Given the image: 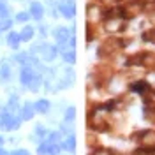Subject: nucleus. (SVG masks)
Instances as JSON below:
<instances>
[{
  "label": "nucleus",
  "instance_id": "nucleus-1",
  "mask_svg": "<svg viewBox=\"0 0 155 155\" xmlns=\"http://www.w3.org/2000/svg\"><path fill=\"white\" fill-rule=\"evenodd\" d=\"M34 51L41 53L42 60H46V62H53V60L57 58V55H58V48L51 46V44H41V46H37V48H34Z\"/></svg>",
  "mask_w": 155,
  "mask_h": 155
},
{
  "label": "nucleus",
  "instance_id": "nucleus-2",
  "mask_svg": "<svg viewBox=\"0 0 155 155\" xmlns=\"http://www.w3.org/2000/svg\"><path fill=\"white\" fill-rule=\"evenodd\" d=\"M60 150H62V146L58 143H51L48 139H42V143L37 148V153L39 155H58Z\"/></svg>",
  "mask_w": 155,
  "mask_h": 155
},
{
  "label": "nucleus",
  "instance_id": "nucleus-3",
  "mask_svg": "<svg viewBox=\"0 0 155 155\" xmlns=\"http://www.w3.org/2000/svg\"><path fill=\"white\" fill-rule=\"evenodd\" d=\"M58 11H60V14H62L64 18L71 19L74 16V12H76V7H74L72 0H60V2H58Z\"/></svg>",
  "mask_w": 155,
  "mask_h": 155
},
{
  "label": "nucleus",
  "instance_id": "nucleus-4",
  "mask_svg": "<svg viewBox=\"0 0 155 155\" xmlns=\"http://www.w3.org/2000/svg\"><path fill=\"white\" fill-rule=\"evenodd\" d=\"M35 69L32 67V65H23V69H21V72H19V81L23 83V85H28L30 81L35 78Z\"/></svg>",
  "mask_w": 155,
  "mask_h": 155
},
{
  "label": "nucleus",
  "instance_id": "nucleus-5",
  "mask_svg": "<svg viewBox=\"0 0 155 155\" xmlns=\"http://www.w3.org/2000/svg\"><path fill=\"white\" fill-rule=\"evenodd\" d=\"M53 35H55V39H57L58 46H64V44H67L69 37H71V30L65 28V27H58V28L53 32Z\"/></svg>",
  "mask_w": 155,
  "mask_h": 155
},
{
  "label": "nucleus",
  "instance_id": "nucleus-6",
  "mask_svg": "<svg viewBox=\"0 0 155 155\" xmlns=\"http://www.w3.org/2000/svg\"><path fill=\"white\" fill-rule=\"evenodd\" d=\"M30 16L34 19H42V16H44V5L41 4V2H37V0H34V2H30Z\"/></svg>",
  "mask_w": 155,
  "mask_h": 155
},
{
  "label": "nucleus",
  "instance_id": "nucleus-7",
  "mask_svg": "<svg viewBox=\"0 0 155 155\" xmlns=\"http://www.w3.org/2000/svg\"><path fill=\"white\" fill-rule=\"evenodd\" d=\"M12 120H14V115L11 113L9 109L2 111V113H0V129H4V130H11Z\"/></svg>",
  "mask_w": 155,
  "mask_h": 155
},
{
  "label": "nucleus",
  "instance_id": "nucleus-8",
  "mask_svg": "<svg viewBox=\"0 0 155 155\" xmlns=\"http://www.w3.org/2000/svg\"><path fill=\"white\" fill-rule=\"evenodd\" d=\"M34 113H35V109H34V104L27 102L25 106L21 107V111H19V116H21V120H23V122H27V120H32V118H34Z\"/></svg>",
  "mask_w": 155,
  "mask_h": 155
},
{
  "label": "nucleus",
  "instance_id": "nucleus-9",
  "mask_svg": "<svg viewBox=\"0 0 155 155\" xmlns=\"http://www.w3.org/2000/svg\"><path fill=\"white\" fill-rule=\"evenodd\" d=\"M49 107H51V104H49L48 99H39V101L34 102V109L39 111V113H42V115H46V113H48Z\"/></svg>",
  "mask_w": 155,
  "mask_h": 155
},
{
  "label": "nucleus",
  "instance_id": "nucleus-10",
  "mask_svg": "<svg viewBox=\"0 0 155 155\" xmlns=\"http://www.w3.org/2000/svg\"><path fill=\"white\" fill-rule=\"evenodd\" d=\"M19 42H21V37H19L18 32H9V35H7V44H9V48L18 49Z\"/></svg>",
  "mask_w": 155,
  "mask_h": 155
},
{
  "label": "nucleus",
  "instance_id": "nucleus-11",
  "mask_svg": "<svg viewBox=\"0 0 155 155\" xmlns=\"http://www.w3.org/2000/svg\"><path fill=\"white\" fill-rule=\"evenodd\" d=\"M60 146H62V150H67V152H74L76 150V137L72 134L67 136V139L64 141V143H60Z\"/></svg>",
  "mask_w": 155,
  "mask_h": 155
},
{
  "label": "nucleus",
  "instance_id": "nucleus-12",
  "mask_svg": "<svg viewBox=\"0 0 155 155\" xmlns=\"http://www.w3.org/2000/svg\"><path fill=\"white\" fill-rule=\"evenodd\" d=\"M34 35H35V30L32 28V27H23V28L19 30V37H21V41H25V42L32 41Z\"/></svg>",
  "mask_w": 155,
  "mask_h": 155
},
{
  "label": "nucleus",
  "instance_id": "nucleus-13",
  "mask_svg": "<svg viewBox=\"0 0 155 155\" xmlns=\"http://www.w3.org/2000/svg\"><path fill=\"white\" fill-rule=\"evenodd\" d=\"M130 90H134V92H139V94H146V92L150 90V85H148L146 81H137V83H134V85L130 87Z\"/></svg>",
  "mask_w": 155,
  "mask_h": 155
},
{
  "label": "nucleus",
  "instance_id": "nucleus-14",
  "mask_svg": "<svg viewBox=\"0 0 155 155\" xmlns=\"http://www.w3.org/2000/svg\"><path fill=\"white\" fill-rule=\"evenodd\" d=\"M41 85H42V78L39 76V74H35V78H34V79L30 81V83L27 85V87H28L30 90H32V92H39V88H41Z\"/></svg>",
  "mask_w": 155,
  "mask_h": 155
},
{
  "label": "nucleus",
  "instance_id": "nucleus-15",
  "mask_svg": "<svg viewBox=\"0 0 155 155\" xmlns=\"http://www.w3.org/2000/svg\"><path fill=\"white\" fill-rule=\"evenodd\" d=\"M62 58H64L67 64H74V62H76V51H74V49H67V51L62 53Z\"/></svg>",
  "mask_w": 155,
  "mask_h": 155
},
{
  "label": "nucleus",
  "instance_id": "nucleus-16",
  "mask_svg": "<svg viewBox=\"0 0 155 155\" xmlns=\"http://www.w3.org/2000/svg\"><path fill=\"white\" fill-rule=\"evenodd\" d=\"M0 78H2L4 81H9L11 79V67L7 64H2V65H0Z\"/></svg>",
  "mask_w": 155,
  "mask_h": 155
},
{
  "label": "nucleus",
  "instance_id": "nucleus-17",
  "mask_svg": "<svg viewBox=\"0 0 155 155\" xmlns=\"http://www.w3.org/2000/svg\"><path fill=\"white\" fill-rule=\"evenodd\" d=\"M74 118H76V109H74L72 106L67 107L65 116H64V122H65V124H72V122H74Z\"/></svg>",
  "mask_w": 155,
  "mask_h": 155
},
{
  "label": "nucleus",
  "instance_id": "nucleus-18",
  "mask_svg": "<svg viewBox=\"0 0 155 155\" xmlns=\"http://www.w3.org/2000/svg\"><path fill=\"white\" fill-rule=\"evenodd\" d=\"M143 145H155V132L153 130L145 132V136H143Z\"/></svg>",
  "mask_w": 155,
  "mask_h": 155
},
{
  "label": "nucleus",
  "instance_id": "nucleus-19",
  "mask_svg": "<svg viewBox=\"0 0 155 155\" xmlns=\"http://www.w3.org/2000/svg\"><path fill=\"white\" fill-rule=\"evenodd\" d=\"M18 101H19L18 97L12 95V97H11V101H9V104H7V109H9V111H18V107H19Z\"/></svg>",
  "mask_w": 155,
  "mask_h": 155
},
{
  "label": "nucleus",
  "instance_id": "nucleus-20",
  "mask_svg": "<svg viewBox=\"0 0 155 155\" xmlns=\"http://www.w3.org/2000/svg\"><path fill=\"white\" fill-rule=\"evenodd\" d=\"M7 18H9V7L4 2H0V21L2 19H7Z\"/></svg>",
  "mask_w": 155,
  "mask_h": 155
},
{
  "label": "nucleus",
  "instance_id": "nucleus-21",
  "mask_svg": "<svg viewBox=\"0 0 155 155\" xmlns=\"http://www.w3.org/2000/svg\"><path fill=\"white\" fill-rule=\"evenodd\" d=\"M30 18H32V16H30V12H25V11H21V12L16 14V21H19V23H27Z\"/></svg>",
  "mask_w": 155,
  "mask_h": 155
},
{
  "label": "nucleus",
  "instance_id": "nucleus-22",
  "mask_svg": "<svg viewBox=\"0 0 155 155\" xmlns=\"http://www.w3.org/2000/svg\"><path fill=\"white\" fill-rule=\"evenodd\" d=\"M48 130H46V129H44V127L42 125H37L35 127V136H37V137H41V139H46V137H48Z\"/></svg>",
  "mask_w": 155,
  "mask_h": 155
},
{
  "label": "nucleus",
  "instance_id": "nucleus-23",
  "mask_svg": "<svg viewBox=\"0 0 155 155\" xmlns=\"http://www.w3.org/2000/svg\"><path fill=\"white\" fill-rule=\"evenodd\" d=\"M11 27H12V19H2V23H0V32H7V30H11Z\"/></svg>",
  "mask_w": 155,
  "mask_h": 155
},
{
  "label": "nucleus",
  "instance_id": "nucleus-24",
  "mask_svg": "<svg viewBox=\"0 0 155 155\" xmlns=\"http://www.w3.org/2000/svg\"><path fill=\"white\" fill-rule=\"evenodd\" d=\"M9 155H30V152L28 150H12V152H9Z\"/></svg>",
  "mask_w": 155,
  "mask_h": 155
},
{
  "label": "nucleus",
  "instance_id": "nucleus-25",
  "mask_svg": "<svg viewBox=\"0 0 155 155\" xmlns=\"http://www.w3.org/2000/svg\"><path fill=\"white\" fill-rule=\"evenodd\" d=\"M143 39H145V41H152V42H155V30H152L150 34H145Z\"/></svg>",
  "mask_w": 155,
  "mask_h": 155
},
{
  "label": "nucleus",
  "instance_id": "nucleus-26",
  "mask_svg": "<svg viewBox=\"0 0 155 155\" xmlns=\"http://www.w3.org/2000/svg\"><path fill=\"white\" fill-rule=\"evenodd\" d=\"M0 155H9V153H7L5 150H2V148H0Z\"/></svg>",
  "mask_w": 155,
  "mask_h": 155
},
{
  "label": "nucleus",
  "instance_id": "nucleus-27",
  "mask_svg": "<svg viewBox=\"0 0 155 155\" xmlns=\"http://www.w3.org/2000/svg\"><path fill=\"white\" fill-rule=\"evenodd\" d=\"M4 143H5V141H4V137H2V136H0V146L4 145Z\"/></svg>",
  "mask_w": 155,
  "mask_h": 155
}]
</instances>
